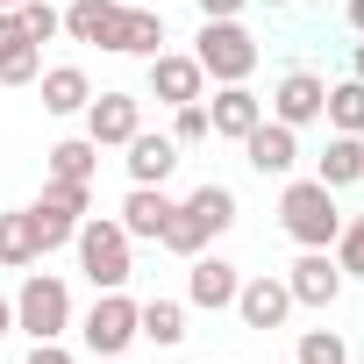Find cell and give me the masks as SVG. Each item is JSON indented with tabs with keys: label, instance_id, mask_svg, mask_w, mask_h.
I'll list each match as a JSON object with an SVG mask.
<instances>
[{
	"label": "cell",
	"instance_id": "cell-1",
	"mask_svg": "<svg viewBox=\"0 0 364 364\" xmlns=\"http://www.w3.org/2000/svg\"><path fill=\"white\" fill-rule=\"evenodd\" d=\"M72 250H79V272L93 279V293H114V286L136 279V236L114 215H86L79 236H72Z\"/></svg>",
	"mask_w": 364,
	"mask_h": 364
},
{
	"label": "cell",
	"instance_id": "cell-2",
	"mask_svg": "<svg viewBox=\"0 0 364 364\" xmlns=\"http://www.w3.org/2000/svg\"><path fill=\"white\" fill-rule=\"evenodd\" d=\"M279 229H286L300 250H328L336 229H343L336 186H321V178H286V186H279Z\"/></svg>",
	"mask_w": 364,
	"mask_h": 364
},
{
	"label": "cell",
	"instance_id": "cell-3",
	"mask_svg": "<svg viewBox=\"0 0 364 364\" xmlns=\"http://www.w3.org/2000/svg\"><path fill=\"white\" fill-rule=\"evenodd\" d=\"M72 286L58 279V272H22V286H15V328L29 336V343H65L72 336Z\"/></svg>",
	"mask_w": 364,
	"mask_h": 364
},
{
	"label": "cell",
	"instance_id": "cell-4",
	"mask_svg": "<svg viewBox=\"0 0 364 364\" xmlns=\"http://www.w3.org/2000/svg\"><path fill=\"white\" fill-rule=\"evenodd\" d=\"M193 58H200V72H208L215 86H250V72H257V36L243 29V15H236V22H200Z\"/></svg>",
	"mask_w": 364,
	"mask_h": 364
},
{
	"label": "cell",
	"instance_id": "cell-5",
	"mask_svg": "<svg viewBox=\"0 0 364 364\" xmlns=\"http://www.w3.org/2000/svg\"><path fill=\"white\" fill-rule=\"evenodd\" d=\"M72 328H79L86 357H129V343H143V336H136V300H129V286L93 293V307H86Z\"/></svg>",
	"mask_w": 364,
	"mask_h": 364
},
{
	"label": "cell",
	"instance_id": "cell-6",
	"mask_svg": "<svg viewBox=\"0 0 364 364\" xmlns=\"http://www.w3.org/2000/svg\"><path fill=\"white\" fill-rule=\"evenodd\" d=\"M143 86H150V100H164V107L208 100V72H200L193 50H157V58H143Z\"/></svg>",
	"mask_w": 364,
	"mask_h": 364
},
{
	"label": "cell",
	"instance_id": "cell-7",
	"mask_svg": "<svg viewBox=\"0 0 364 364\" xmlns=\"http://www.w3.org/2000/svg\"><path fill=\"white\" fill-rule=\"evenodd\" d=\"M343 264L328 257V250H300L293 264H286V293H293V307H314V314H328L336 300H343Z\"/></svg>",
	"mask_w": 364,
	"mask_h": 364
},
{
	"label": "cell",
	"instance_id": "cell-8",
	"mask_svg": "<svg viewBox=\"0 0 364 364\" xmlns=\"http://www.w3.org/2000/svg\"><path fill=\"white\" fill-rule=\"evenodd\" d=\"M321 100H328V79H321V72H307V65H293V72L272 86L264 114H272V122H286V129H314V122H321Z\"/></svg>",
	"mask_w": 364,
	"mask_h": 364
},
{
	"label": "cell",
	"instance_id": "cell-9",
	"mask_svg": "<svg viewBox=\"0 0 364 364\" xmlns=\"http://www.w3.org/2000/svg\"><path fill=\"white\" fill-rule=\"evenodd\" d=\"M236 286H243V272H236L222 250H200V257H186V307H208V314H222V307H236Z\"/></svg>",
	"mask_w": 364,
	"mask_h": 364
},
{
	"label": "cell",
	"instance_id": "cell-10",
	"mask_svg": "<svg viewBox=\"0 0 364 364\" xmlns=\"http://www.w3.org/2000/svg\"><path fill=\"white\" fill-rule=\"evenodd\" d=\"M79 122H86V136H93L100 150H122V143L143 129V100H136V93H93Z\"/></svg>",
	"mask_w": 364,
	"mask_h": 364
},
{
	"label": "cell",
	"instance_id": "cell-11",
	"mask_svg": "<svg viewBox=\"0 0 364 364\" xmlns=\"http://www.w3.org/2000/svg\"><path fill=\"white\" fill-rule=\"evenodd\" d=\"M243 157H250L257 178H293V164H300V129H286V122L264 114V122L243 136Z\"/></svg>",
	"mask_w": 364,
	"mask_h": 364
},
{
	"label": "cell",
	"instance_id": "cell-12",
	"mask_svg": "<svg viewBox=\"0 0 364 364\" xmlns=\"http://www.w3.org/2000/svg\"><path fill=\"white\" fill-rule=\"evenodd\" d=\"M286 314H293L286 279L257 272V279H243V286H236V321H243V328H286Z\"/></svg>",
	"mask_w": 364,
	"mask_h": 364
},
{
	"label": "cell",
	"instance_id": "cell-13",
	"mask_svg": "<svg viewBox=\"0 0 364 364\" xmlns=\"http://www.w3.org/2000/svg\"><path fill=\"white\" fill-rule=\"evenodd\" d=\"M122 150H129V157H122V164H129V186H164V178L178 171V143H171V129H164V136H157V129H136Z\"/></svg>",
	"mask_w": 364,
	"mask_h": 364
},
{
	"label": "cell",
	"instance_id": "cell-14",
	"mask_svg": "<svg viewBox=\"0 0 364 364\" xmlns=\"http://www.w3.org/2000/svg\"><path fill=\"white\" fill-rule=\"evenodd\" d=\"M43 79V43L15 22V8H0V86H36Z\"/></svg>",
	"mask_w": 364,
	"mask_h": 364
},
{
	"label": "cell",
	"instance_id": "cell-15",
	"mask_svg": "<svg viewBox=\"0 0 364 364\" xmlns=\"http://www.w3.org/2000/svg\"><path fill=\"white\" fill-rule=\"evenodd\" d=\"M257 122H264V100H257L250 86H215V100H208V136H229V143H243Z\"/></svg>",
	"mask_w": 364,
	"mask_h": 364
},
{
	"label": "cell",
	"instance_id": "cell-16",
	"mask_svg": "<svg viewBox=\"0 0 364 364\" xmlns=\"http://www.w3.org/2000/svg\"><path fill=\"white\" fill-rule=\"evenodd\" d=\"M171 208H178V200H171L164 186H129V193H122V208H114V222H122L136 243H157V236H164V222H171Z\"/></svg>",
	"mask_w": 364,
	"mask_h": 364
},
{
	"label": "cell",
	"instance_id": "cell-17",
	"mask_svg": "<svg viewBox=\"0 0 364 364\" xmlns=\"http://www.w3.org/2000/svg\"><path fill=\"white\" fill-rule=\"evenodd\" d=\"M107 50H114V58H157V50H164V15H157V8H129V0H122Z\"/></svg>",
	"mask_w": 364,
	"mask_h": 364
},
{
	"label": "cell",
	"instance_id": "cell-18",
	"mask_svg": "<svg viewBox=\"0 0 364 364\" xmlns=\"http://www.w3.org/2000/svg\"><path fill=\"white\" fill-rule=\"evenodd\" d=\"M136 336L157 343V350H178L186 343V300H164V293L136 300Z\"/></svg>",
	"mask_w": 364,
	"mask_h": 364
},
{
	"label": "cell",
	"instance_id": "cell-19",
	"mask_svg": "<svg viewBox=\"0 0 364 364\" xmlns=\"http://www.w3.org/2000/svg\"><path fill=\"white\" fill-rule=\"evenodd\" d=\"M36 86H43V114H65V122L86 114V100H93V79H86L79 65H43Z\"/></svg>",
	"mask_w": 364,
	"mask_h": 364
},
{
	"label": "cell",
	"instance_id": "cell-20",
	"mask_svg": "<svg viewBox=\"0 0 364 364\" xmlns=\"http://www.w3.org/2000/svg\"><path fill=\"white\" fill-rule=\"evenodd\" d=\"M314 178H321V186H364V136H336L328 129V150L314 157Z\"/></svg>",
	"mask_w": 364,
	"mask_h": 364
},
{
	"label": "cell",
	"instance_id": "cell-21",
	"mask_svg": "<svg viewBox=\"0 0 364 364\" xmlns=\"http://www.w3.org/2000/svg\"><path fill=\"white\" fill-rule=\"evenodd\" d=\"M93 171H100V143L93 136H65L43 150V178H72V186H93Z\"/></svg>",
	"mask_w": 364,
	"mask_h": 364
},
{
	"label": "cell",
	"instance_id": "cell-22",
	"mask_svg": "<svg viewBox=\"0 0 364 364\" xmlns=\"http://www.w3.org/2000/svg\"><path fill=\"white\" fill-rule=\"evenodd\" d=\"M178 208H186V215H193V222H200L208 236H229V229H236V215H243V208H236V186H222V178L193 186V193L178 200Z\"/></svg>",
	"mask_w": 364,
	"mask_h": 364
},
{
	"label": "cell",
	"instance_id": "cell-23",
	"mask_svg": "<svg viewBox=\"0 0 364 364\" xmlns=\"http://www.w3.org/2000/svg\"><path fill=\"white\" fill-rule=\"evenodd\" d=\"M114 15H122V0H72V8H65V36H72V43H100V50H107Z\"/></svg>",
	"mask_w": 364,
	"mask_h": 364
},
{
	"label": "cell",
	"instance_id": "cell-24",
	"mask_svg": "<svg viewBox=\"0 0 364 364\" xmlns=\"http://www.w3.org/2000/svg\"><path fill=\"white\" fill-rule=\"evenodd\" d=\"M321 122L336 136H364V79H336L328 100H321Z\"/></svg>",
	"mask_w": 364,
	"mask_h": 364
},
{
	"label": "cell",
	"instance_id": "cell-25",
	"mask_svg": "<svg viewBox=\"0 0 364 364\" xmlns=\"http://www.w3.org/2000/svg\"><path fill=\"white\" fill-rule=\"evenodd\" d=\"M0 264H8V272H29V264H43V250H36V229H29V208L0 215Z\"/></svg>",
	"mask_w": 364,
	"mask_h": 364
},
{
	"label": "cell",
	"instance_id": "cell-26",
	"mask_svg": "<svg viewBox=\"0 0 364 364\" xmlns=\"http://www.w3.org/2000/svg\"><path fill=\"white\" fill-rule=\"evenodd\" d=\"M293 364H350V336L343 328H300Z\"/></svg>",
	"mask_w": 364,
	"mask_h": 364
},
{
	"label": "cell",
	"instance_id": "cell-27",
	"mask_svg": "<svg viewBox=\"0 0 364 364\" xmlns=\"http://www.w3.org/2000/svg\"><path fill=\"white\" fill-rule=\"evenodd\" d=\"M208 243H215V236H208L186 208H171V222H164V236H157V250H171V257H200Z\"/></svg>",
	"mask_w": 364,
	"mask_h": 364
},
{
	"label": "cell",
	"instance_id": "cell-28",
	"mask_svg": "<svg viewBox=\"0 0 364 364\" xmlns=\"http://www.w3.org/2000/svg\"><path fill=\"white\" fill-rule=\"evenodd\" d=\"M36 208H58V215L86 222V215H93V186H72V178H43V193H36Z\"/></svg>",
	"mask_w": 364,
	"mask_h": 364
},
{
	"label": "cell",
	"instance_id": "cell-29",
	"mask_svg": "<svg viewBox=\"0 0 364 364\" xmlns=\"http://www.w3.org/2000/svg\"><path fill=\"white\" fill-rule=\"evenodd\" d=\"M29 229H36V250L50 257V250H65L72 236H79V222L72 215H58V208H29Z\"/></svg>",
	"mask_w": 364,
	"mask_h": 364
},
{
	"label": "cell",
	"instance_id": "cell-30",
	"mask_svg": "<svg viewBox=\"0 0 364 364\" xmlns=\"http://www.w3.org/2000/svg\"><path fill=\"white\" fill-rule=\"evenodd\" d=\"M328 257L343 264V279H364V215H350V222L336 229V243H328Z\"/></svg>",
	"mask_w": 364,
	"mask_h": 364
},
{
	"label": "cell",
	"instance_id": "cell-31",
	"mask_svg": "<svg viewBox=\"0 0 364 364\" xmlns=\"http://www.w3.org/2000/svg\"><path fill=\"white\" fill-rule=\"evenodd\" d=\"M15 22L29 29V43H50V36H65V8H50V0H22V8H15Z\"/></svg>",
	"mask_w": 364,
	"mask_h": 364
},
{
	"label": "cell",
	"instance_id": "cell-32",
	"mask_svg": "<svg viewBox=\"0 0 364 364\" xmlns=\"http://www.w3.org/2000/svg\"><path fill=\"white\" fill-rule=\"evenodd\" d=\"M171 143H178V150H186V143H208V100L171 107Z\"/></svg>",
	"mask_w": 364,
	"mask_h": 364
},
{
	"label": "cell",
	"instance_id": "cell-33",
	"mask_svg": "<svg viewBox=\"0 0 364 364\" xmlns=\"http://www.w3.org/2000/svg\"><path fill=\"white\" fill-rule=\"evenodd\" d=\"M193 8H200V22H236L250 0H193Z\"/></svg>",
	"mask_w": 364,
	"mask_h": 364
},
{
	"label": "cell",
	"instance_id": "cell-34",
	"mask_svg": "<svg viewBox=\"0 0 364 364\" xmlns=\"http://www.w3.org/2000/svg\"><path fill=\"white\" fill-rule=\"evenodd\" d=\"M22 364H79V357H72L65 343H29V357H22Z\"/></svg>",
	"mask_w": 364,
	"mask_h": 364
},
{
	"label": "cell",
	"instance_id": "cell-35",
	"mask_svg": "<svg viewBox=\"0 0 364 364\" xmlns=\"http://www.w3.org/2000/svg\"><path fill=\"white\" fill-rule=\"evenodd\" d=\"M15 336V293H0V343Z\"/></svg>",
	"mask_w": 364,
	"mask_h": 364
},
{
	"label": "cell",
	"instance_id": "cell-36",
	"mask_svg": "<svg viewBox=\"0 0 364 364\" xmlns=\"http://www.w3.org/2000/svg\"><path fill=\"white\" fill-rule=\"evenodd\" d=\"M343 15H350V36H364V0H343Z\"/></svg>",
	"mask_w": 364,
	"mask_h": 364
},
{
	"label": "cell",
	"instance_id": "cell-37",
	"mask_svg": "<svg viewBox=\"0 0 364 364\" xmlns=\"http://www.w3.org/2000/svg\"><path fill=\"white\" fill-rule=\"evenodd\" d=\"M350 79H364V36L350 43Z\"/></svg>",
	"mask_w": 364,
	"mask_h": 364
},
{
	"label": "cell",
	"instance_id": "cell-38",
	"mask_svg": "<svg viewBox=\"0 0 364 364\" xmlns=\"http://www.w3.org/2000/svg\"><path fill=\"white\" fill-rule=\"evenodd\" d=\"M257 8H293V0H257Z\"/></svg>",
	"mask_w": 364,
	"mask_h": 364
},
{
	"label": "cell",
	"instance_id": "cell-39",
	"mask_svg": "<svg viewBox=\"0 0 364 364\" xmlns=\"http://www.w3.org/2000/svg\"><path fill=\"white\" fill-rule=\"evenodd\" d=\"M86 364H122V357H86Z\"/></svg>",
	"mask_w": 364,
	"mask_h": 364
},
{
	"label": "cell",
	"instance_id": "cell-40",
	"mask_svg": "<svg viewBox=\"0 0 364 364\" xmlns=\"http://www.w3.org/2000/svg\"><path fill=\"white\" fill-rule=\"evenodd\" d=\"M0 8H22V0H0Z\"/></svg>",
	"mask_w": 364,
	"mask_h": 364
}]
</instances>
